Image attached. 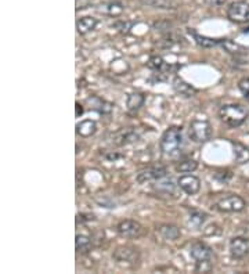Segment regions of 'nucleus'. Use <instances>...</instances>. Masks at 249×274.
Returning <instances> with one entry per match:
<instances>
[{
    "instance_id": "nucleus-1",
    "label": "nucleus",
    "mask_w": 249,
    "mask_h": 274,
    "mask_svg": "<svg viewBox=\"0 0 249 274\" xmlns=\"http://www.w3.org/2000/svg\"><path fill=\"white\" fill-rule=\"evenodd\" d=\"M220 119L230 128H237V126H241L244 122L247 121L248 118V109L243 107L241 104H227L223 105L220 111Z\"/></svg>"
},
{
    "instance_id": "nucleus-2",
    "label": "nucleus",
    "mask_w": 249,
    "mask_h": 274,
    "mask_svg": "<svg viewBox=\"0 0 249 274\" xmlns=\"http://www.w3.org/2000/svg\"><path fill=\"white\" fill-rule=\"evenodd\" d=\"M183 143V133L181 128L172 126V128L166 129L165 133L162 134L161 139V151L165 155H174L180 150Z\"/></svg>"
},
{
    "instance_id": "nucleus-3",
    "label": "nucleus",
    "mask_w": 249,
    "mask_h": 274,
    "mask_svg": "<svg viewBox=\"0 0 249 274\" xmlns=\"http://www.w3.org/2000/svg\"><path fill=\"white\" fill-rule=\"evenodd\" d=\"M190 139L195 143H205L212 137V126L208 121H199L194 119L190 123Z\"/></svg>"
},
{
    "instance_id": "nucleus-4",
    "label": "nucleus",
    "mask_w": 249,
    "mask_h": 274,
    "mask_svg": "<svg viewBox=\"0 0 249 274\" xmlns=\"http://www.w3.org/2000/svg\"><path fill=\"white\" fill-rule=\"evenodd\" d=\"M216 208L220 212H243L247 208V202L243 197L230 194L220 198L216 202Z\"/></svg>"
},
{
    "instance_id": "nucleus-5",
    "label": "nucleus",
    "mask_w": 249,
    "mask_h": 274,
    "mask_svg": "<svg viewBox=\"0 0 249 274\" xmlns=\"http://www.w3.org/2000/svg\"><path fill=\"white\" fill-rule=\"evenodd\" d=\"M227 17L237 24L249 22V4L245 1H234L227 8Z\"/></svg>"
},
{
    "instance_id": "nucleus-6",
    "label": "nucleus",
    "mask_w": 249,
    "mask_h": 274,
    "mask_svg": "<svg viewBox=\"0 0 249 274\" xmlns=\"http://www.w3.org/2000/svg\"><path fill=\"white\" fill-rule=\"evenodd\" d=\"M112 258L115 259L118 265L134 266L139 261V252H137V249L132 248V247H119L114 251Z\"/></svg>"
},
{
    "instance_id": "nucleus-7",
    "label": "nucleus",
    "mask_w": 249,
    "mask_h": 274,
    "mask_svg": "<svg viewBox=\"0 0 249 274\" xmlns=\"http://www.w3.org/2000/svg\"><path fill=\"white\" fill-rule=\"evenodd\" d=\"M116 231L119 236L126 237V238H137L143 234V226L136 220H122L121 223L116 226Z\"/></svg>"
},
{
    "instance_id": "nucleus-8",
    "label": "nucleus",
    "mask_w": 249,
    "mask_h": 274,
    "mask_svg": "<svg viewBox=\"0 0 249 274\" xmlns=\"http://www.w3.org/2000/svg\"><path fill=\"white\" fill-rule=\"evenodd\" d=\"M230 254L234 259H244L249 255V240L245 237H234L230 241Z\"/></svg>"
},
{
    "instance_id": "nucleus-9",
    "label": "nucleus",
    "mask_w": 249,
    "mask_h": 274,
    "mask_svg": "<svg viewBox=\"0 0 249 274\" xmlns=\"http://www.w3.org/2000/svg\"><path fill=\"white\" fill-rule=\"evenodd\" d=\"M177 184L179 187L188 195H194L199 191L201 188V182L197 176L194 175H184V176H180L177 180Z\"/></svg>"
},
{
    "instance_id": "nucleus-10",
    "label": "nucleus",
    "mask_w": 249,
    "mask_h": 274,
    "mask_svg": "<svg viewBox=\"0 0 249 274\" xmlns=\"http://www.w3.org/2000/svg\"><path fill=\"white\" fill-rule=\"evenodd\" d=\"M166 176V169L162 166H154V168H148L141 171L137 175V182L143 184V183H147V182H153V180H160V179L165 178Z\"/></svg>"
},
{
    "instance_id": "nucleus-11",
    "label": "nucleus",
    "mask_w": 249,
    "mask_h": 274,
    "mask_svg": "<svg viewBox=\"0 0 249 274\" xmlns=\"http://www.w3.org/2000/svg\"><path fill=\"white\" fill-rule=\"evenodd\" d=\"M190 255L194 258L195 262L212 261L213 252L208 245H205L204 242H194L190 248Z\"/></svg>"
},
{
    "instance_id": "nucleus-12",
    "label": "nucleus",
    "mask_w": 249,
    "mask_h": 274,
    "mask_svg": "<svg viewBox=\"0 0 249 274\" xmlns=\"http://www.w3.org/2000/svg\"><path fill=\"white\" fill-rule=\"evenodd\" d=\"M173 89L176 93H179L180 96L183 97H192L195 96V93H197V90L192 88L191 85H188V83L185 82L184 79H181L180 77H176L173 79Z\"/></svg>"
},
{
    "instance_id": "nucleus-13",
    "label": "nucleus",
    "mask_w": 249,
    "mask_h": 274,
    "mask_svg": "<svg viewBox=\"0 0 249 274\" xmlns=\"http://www.w3.org/2000/svg\"><path fill=\"white\" fill-rule=\"evenodd\" d=\"M231 146L234 150V157H236L237 164H247L249 162V148L240 141L231 140Z\"/></svg>"
},
{
    "instance_id": "nucleus-14",
    "label": "nucleus",
    "mask_w": 249,
    "mask_h": 274,
    "mask_svg": "<svg viewBox=\"0 0 249 274\" xmlns=\"http://www.w3.org/2000/svg\"><path fill=\"white\" fill-rule=\"evenodd\" d=\"M87 102L91 105V108L96 109L98 112H101V114H111V112H112V108H114V104H112V102L105 101V100H102L101 97H90L89 100H87Z\"/></svg>"
},
{
    "instance_id": "nucleus-15",
    "label": "nucleus",
    "mask_w": 249,
    "mask_h": 274,
    "mask_svg": "<svg viewBox=\"0 0 249 274\" xmlns=\"http://www.w3.org/2000/svg\"><path fill=\"white\" fill-rule=\"evenodd\" d=\"M97 132V123L91 119H86V121L79 122L77 125V133L81 136V137H84L87 139L90 136Z\"/></svg>"
},
{
    "instance_id": "nucleus-16",
    "label": "nucleus",
    "mask_w": 249,
    "mask_h": 274,
    "mask_svg": "<svg viewBox=\"0 0 249 274\" xmlns=\"http://www.w3.org/2000/svg\"><path fill=\"white\" fill-rule=\"evenodd\" d=\"M97 24H98V21L94 17H82V18L79 19L77 22V29L78 32L81 33V35H86V33L91 32L93 29H96Z\"/></svg>"
},
{
    "instance_id": "nucleus-17",
    "label": "nucleus",
    "mask_w": 249,
    "mask_h": 274,
    "mask_svg": "<svg viewBox=\"0 0 249 274\" xmlns=\"http://www.w3.org/2000/svg\"><path fill=\"white\" fill-rule=\"evenodd\" d=\"M160 234L165 240H169V241H174V240H177L180 237V229L179 227H176V226H173V224H162L160 229Z\"/></svg>"
},
{
    "instance_id": "nucleus-18",
    "label": "nucleus",
    "mask_w": 249,
    "mask_h": 274,
    "mask_svg": "<svg viewBox=\"0 0 249 274\" xmlns=\"http://www.w3.org/2000/svg\"><path fill=\"white\" fill-rule=\"evenodd\" d=\"M206 220V213L197 209H190V216H188V224L194 230H198Z\"/></svg>"
},
{
    "instance_id": "nucleus-19",
    "label": "nucleus",
    "mask_w": 249,
    "mask_h": 274,
    "mask_svg": "<svg viewBox=\"0 0 249 274\" xmlns=\"http://www.w3.org/2000/svg\"><path fill=\"white\" fill-rule=\"evenodd\" d=\"M144 101H146V97L143 93H132L128 97L126 107H128L129 111H137L140 107H143Z\"/></svg>"
},
{
    "instance_id": "nucleus-20",
    "label": "nucleus",
    "mask_w": 249,
    "mask_h": 274,
    "mask_svg": "<svg viewBox=\"0 0 249 274\" xmlns=\"http://www.w3.org/2000/svg\"><path fill=\"white\" fill-rule=\"evenodd\" d=\"M222 46H223V49L227 53H230V54H237V56H240V54H244L247 49L244 47V46L238 45L236 42H233V40H223L222 42Z\"/></svg>"
},
{
    "instance_id": "nucleus-21",
    "label": "nucleus",
    "mask_w": 249,
    "mask_h": 274,
    "mask_svg": "<svg viewBox=\"0 0 249 274\" xmlns=\"http://www.w3.org/2000/svg\"><path fill=\"white\" fill-rule=\"evenodd\" d=\"M198 168V162L194 160H187V161H183V162H180L179 165L176 166V169L179 171V172H183V173H190V172H194L195 169Z\"/></svg>"
},
{
    "instance_id": "nucleus-22",
    "label": "nucleus",
    "mask_w": 249,
    "mask_h": 274,
    "mask_svg": "<svg viewBox=\"0 0 249 274\" xmlns=\"http://www.w3.org/2000/svg\"><path fill=\"white\" fill-rule=\"evenodd\" d=\"M91 245V240L87 236H77V251L78 252H87Z\"/></svg>"
},
{
    "instance_id": "nucleus-23",
    "label": "nucleus",
    "mask_w": 249,
    "mask_h": 274,
    "mask_svg": "<svg viewBox=\"0 0 249 274\" xmlns=\"http://www.w3.org/2000/svg\"><path fill=\"white\" fill-rule=\"evenodd\" d=\"M147 67L153 71H161L165 67V61L161 56H153V57L148 60Z\"/></svg>"
},
{
    "instance_id": "nucleus-24",
    "label": "nucleus",
    "mask_w": 249,
    "mask_h": 274,
    "mask_svg": "<svg viewBox=\"0 0 249 274\" xmlns=\"http://www.w3.org/2000/svg\"><path fill=\"white\" fill-rule=\"evenodd\" d=\"M190 33L194 36L195 42H197L199 46H202V47H213V46L217 45V42L216 40H213V39L205 38V36H201V35H198V33L191 32V31H190Z\"/></svg>"
},
{
    "instance_id": "nucleus-25",
    "label": "nucleus",
    "mask_w": 249,
    "mask_h": 274,
    "mask_svg": "<svg viewBox=\"0 0 249 274\" xmlns=\"http://www.w3.org/2000/svg\"><path fill=\"white\" fill-rule=\"evenodd\" d=\"M155 188H157L158 191L166 194V195H169V194H174V184H173L170 180H167V182H162V183H158Z\"/></svg>"
},
{
    "instance_id": "nucleus-26",
    "label": "nucleus",
    "mask_w": 249,
    "mask_h": 274,
    "mask_svg": "<svg viewBox=\"0 0 249 274\" xmlns=\"http://www.w3.org/2000/svg\"><path fill=\"white\" fill-rule=\"evenodd\" d=\"M107 13L111 15V17H119L122 13H123V6L121 3H109L108 7H107Z\"/></svg>"
},
{
    "instance_id": "nucleus-27",
    "label": "nucleus",
    "mask_w": 249,
    "mask_h": 274,
    "mask_svg": "<svg viewBox=\"0 0 249 274\" xmlns=\"http://www.w3.org/2000/svg\"><path fill=\"white\" fill-rule=\"evenodd\" d=\"M111 67H112L114 72H115V74H118V75H122V74H125V72L129 70L126 61H123V60H115V61L112 63V65H111Z\"/></svg>"
},
{
    "instance_id": "nucleus-28",
    "label": "nucleus",
    "mask_w": 249,
    "mask_h": 274,
    "mask_svg": "<svg viewBox=\"0 0 249 274\" xmlns=\"http://www.w3.org/2000/svg\"><path fill=\"white\" fill-rule=\"evenodd\" d=\"M211 270H212L211 261L197 262V265H195V272H197V273H209Z\"/></svg>"
},
{
    "instance_id": "nucleus-29",
    "label": "nucleus",
    "mask_w": 249,
    "mask_h": 274,
    "mask_svg": "<svg viewBox=\"0 0 249 274\" xmlns=\"http://www.w3.org/2000/svg\"><path fill=\"white\" fill-rule=\"evenodd\" d=\"M238 88L241 90L243 96L249 101V78H244V79H241L240 83H238Z\"/></svg>"
},
{
    "instance_id": "nucleus-30",
    "label": "nucleus",
    "mask_w": 249,
    "mask_h": 274,
    "mask_svg": "<svg viewBox=\"0 0 249 274\" xmlns=\"http://www.w3.org/2000/svg\"><path fill=\"white\" fill-rule=\"evenodd\" d=\"M212 233H213V234H220V229H219V226H216V224H212V226H209L208 229L205 230V236H212Z\"/></svg>"
},
{
    "instance_id": "nucleus-31",
    "label": "nucleus",
    "mask_w": 249,
    "mask_h": 274,
    "mask_svg": "<svg viewBox=\"0 0 249 274\" xmlns=\"http://www.w3.org/2000/svg\"><path fill=\"white\" fill-rule=\"evenodd\" d=\"M75 107H77V116L79 118V116L83 114V107L81 105V104H79V102H77V104H75Z\"/></svg>"
}]
</instances>
